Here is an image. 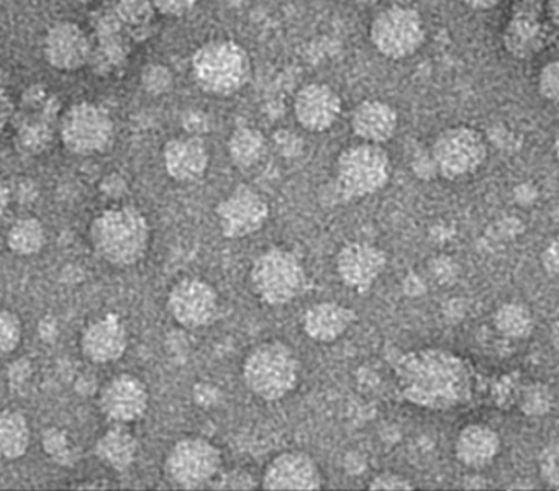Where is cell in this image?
Listing matches in <instances>:
<instances>
[{
	"label": "cell",
	"mask_w": 559,
	"mask_h": 491,
	"mask_svg": "<svg viewBox=\"0 0 559 491\" xmlns=\"http://www.w3.org/2000/svg\"><path fill=\"white\" fill-rule=\"evenodd\" d=\"M394 376L401 395L420 408L448 411L473 398V363L440 347L404 354L395 363Z\"/></svg>",
	"instance_id": "6da1fadb"
},
{
	"label": "cell",
	"mask_w": 559,
	"mask_h": 491,
	"mask_svg": "<svg viewBox=\"0 0 559 491\" xmlns=\"http://www.w3.org/2000/svg\"><path fill=\"white\" fill-rule=\"evenodd\" d=\"M91 244L104 261L116 267L139 264L152 241L148 219L135 206L122 205L104 209L90 229Z\"/></svg>",
	"instance_id": "7a4b0ae2"
},
{
	"label": "cell",
	"mask_w": 559,
	"mask_h": 491,
	"mask_svg": "<svg viewBox=\"0 0 559 491\" xmlns=\"http://www.w3.org/2000/svg\"><path fill=\"white\" fill-rule=\"evenodd\" d=\"M245 385L263 402L286 398L299 383L300 363L296 352L283 340L258 344L241 367Z\"/></svg>",
	"instance_id": "3957f363"
},
{
	"label": "cell",
	"mask_w": 559,
	"mask_h": 491,
	"mask_svg": "<svg viewBox=\"0 0 559 491\" xmlns=\"http://www.w3.org/2000/svg\"><path fill=\"white\" fill-rule=\"evenodd\" d=\"M192 75L205 94L230 97L250 82V55L234 39H212L192 56Z\"/></svg>",
	"instance_id": "277c9868"
},
{
	"label": "cell",
	"mask_w": 559,
	"mask_h": 491,
	"mask_svg": "<svg viewBox=\"0 0 559 491\" xmlns=\"http://www.w3.org/2000/svg\"><path fill=\"white\" fill-rule=\"evenodd\" d=\"M391 157L382 144L362 143L342 151L335 164V187L345 202L374 195L388 185Z\"/></svg>",
	"instance_id": "5b68a950"
},
{
	"label": "cell",
	"mask_w": 559,
	"mask_h": 491,
	"mask_svg": "<svg viewBox=\"0 0 559 491\" xmlns=\"http://www.w3.org/2000/svg\"><path fill=\"white\" fill-rule=\"evenodd\" d=\"M251 287L270 307L293 303L306 291L307 274L302 261L284 248H270L251 265Z\"/></svg>",
	"instance_id": "8992f818"
},
{
	"label": "cell",
	"mask_w": 559,
	"mask_h": 491,
	"mask_svg": "<svg viewBox=\"0 0 559 491\" xmlns=\"http://www.w3.org/2000/svg\"><path fill=\"white\" fill-rule=\"evenodd\" d=\"M369 39L379 55L401 61L420 51L427 41V26L414 7H385L372 19Z\"/></svg>",
	"instance_id": "52a82bcc"
},
{
	"label": "cell",
	"mask_w": 559,
	"mask_h": 491,
	"mask_svg": "<svg viewBox=\"0 0 559 491\" xmlns=\"http://www.w3.org/2000/svg\"><path fill=\"white\" fill-rule=\"evenodd\" d=\"M224 455L221 448L204 438H185L169 448L165 475L169 483L182 490L211 487L222 474Z\"/></svg>",
	"instance_id": "ba28073f"
},
{
	"label": "cell",
	"mask_w": 559,
	"mask_h": 491,
	"mask_svg": "<svg viewBox=\"0 0 559 491\" xmlns=\"http://www.w3.org/2000/svg\"><path fill=\"white\" fill-rule=\"evenodd\" d=\"M489 146L479 130L466 124L447 128L431 146L435 170L448 180L473 176L486 163Z\"/></svg>",
	"instance_id": "9c48e42d"
},
{
	"label": "cell",
	"mask_w": 559,
	"mask_h": 491,
	"mask_svg": "<svg viewBox=\"0 0 559 491\" xmlns=\"http://www.w3.org/2000/svg\"><path fill=\"white\" fill-rule=\"evenodd\" d=\"M61 140L71 153L93 156L110 149L116 140V127L104 108L83 101L64 113Z\"/></svg>",
	"instance_id": "30bf717a"
},
{
	"label": "cell",
	"mask_w": 559,
	"mask_h": 491,
	"mask_svg": "<svg viewBox=\"0 0 559 491\" xmlns=\"http://www.w3.org/2000/svg\"><path fill=\"white\" fill-rule=\"evenodd\" d=\"M168 310L176 323L186 330H201L217 321L221 298L204 278L186 277L169 290Z\"/></svg>",
	"instance_id": "8fae6325"
},
{
	"label": "cell",
	"mask_w": 559,
	"mask_h": 491,
	"mask_svg": "<svg viewBox=\"0 0 559 491\" xmlns=\"http://www.w3.org/2000/svg\"><path fill=\"white\" fill-rule=\"evenodd\" d=\"M215 216L224 238H248L266 225L270 203L250 185H238L215 206Z\"/></svg>",
	"instance_id": "7c38bea8"
},
{
	"label": "cell",
	"mask_w": 559,
	"mask_h": 491,
	"mask_svg": "<svg viewBox=\"0 0 559 491\" xmlns=\"http://www.w3.org/2000/svg\"><path fill=\"white\" fill-rule=\"evenodd\" d=\"M323 474L316 458L302 451L283 452L264 468L261 487L270 491L322 490Z\"/></svg>",
	"instance_id": "4fadbf2b"
},
{
	"label": "cell",
	"mask_w": 559,
	"mask_h": 491,
	"mask_svg": "<svg viewBox=\"0 0 559 491\" xmlns=\"http://www.w3.org/2000/svg\"><path fill=\"white\" fill-rule=\"evenodd\" d=\"M150 392L145 382L130 373L114 376L100 390V412L114 424H132L148 411Z\"/></svg>",
	"instance_id": "5bb4252c"
},
{
	"label": "cell",
	"mask_w": 559,
	"mask_h": 491,
	"mask_svg": "<svg viewBox=\"0 0 559 491\" xmlns=\"http://www.w3.org/2000/svg\"><path fill=\"white\" fill-rule=\"evenodd\" d=\"M343 101L332 85L310 82L294 97V117L310 133H323L338 121Z\"/></svg>",
	"instance_id": "9a60e30c"
},
{
	"label": "cell",
	"mask_w": 559,
	"mask_h": 491,
	"mask_svg": "<svg viewBox=\"0 0 559 491\" xmlns=\"http://www.w3.org/2000/svg\"><path fill=\"white\" fill-rule=\"evenodd\" d=\"M385 265V252L369 242H348L335 258V271L342 284L361 294L381 277Z\"/></svg>",
	"instance_id": "2e32d148"
},
{
	"label": "cell",
	"mask_w": 559,
	"mask_h": 491,
	"mask_svg": "<svg viewBox=\"0 0 559 491\" xmlns=\"http://www.w3.org/2000/svg\"><path fill=\"white\" fill-rule=\"evenodd\" d=\"M80 347L91 362H117L129 349V330L119 316L107 314L84 327Z\"/></svg>",
	"instance_id": "e0dca14e"
},
{
	"label": "cell",
	"mask_w": 559,
	"mask_h": 491,
	"mask_svg": "<svg viewBox=\"0 0 559 491\" xmlns=\"http://www.w3.org/2000/svg\"><path fill=\"white\" fill-rule=\"evenodd\" d=\"M47 61L60 71H76L91 59V43L76 23L61 22L51 26L45 36Z\"/></svg>",
	"instance_id": "ac0fdd59"
},
{
	"label": "cell",
	"mask_w": 559,
	"mask_h": 491,
	"mask_svg": "<svg viewBox=\"0 0 559 491\" xmlns=\"http://www.w3.org/2000/svg\"><path fill=\"white\" fill-rule=\"evenodd\" d=\"M163 159L166 172L171 179L189 183L205 176L211 164V153L202 137L191 134L168 141L163 151Z\"/></svg>",
	"instance_id": "d6986e66"
},
{
	"label": "cell",
	"mask_w": 559,
	"mask_h": 491,
	"mask_svg": "<svg viewBox=\"0 0 559 491\" xmlns=\"http://www.w3.org/2000/svg\"><path fill=\"white\" fill-rule=\"evenodd\" d=\"M349 124L365 143L384 144L397 133L399 113L388 101L366 98L356 105Z\"/></svg>",
	"instance_id": "ffe728a7"
},
{
	"label": "cell",
	"mask_w": 559,
	"mask_h": 491,
	"mask_svg": "<svg viewBox=\"0 0 559 491\" xmlns=\"http://www.w3.org/2000/svg\"><path fill=\"white\" fill-rule=\"evenodd\" d=\"M358 320L353 308L338 301H319L302 316V330L309 339L320 344L335 343Z\"/></svg>",
	"instance_id": "44dd1931"
},
{
	"label": "cell",
	"mask_w": 559,
	"mask_h": 491,
	"mask_svg": "<svg viewBox=\"0 0 559 491\" xmlns=\"http://www.w3.org/2000/svg\"><path fill=\"white\" fill-rule=\"evenodd\" d=\"M500 435L486 424H467L454 442V457L469 470H484L500 454Z\"/></svg>",
	"instance_id": "7402d4cb"
},
{
	"label": "cell",
	"mask_w": 559,
	"mask_h": 491,
	"mask_svg": "<svg viewBox=\"0 0 559 491\" xmlns=\"http://www.w3.org/2000/svg\"><path fill=\"white\" fill-rule=\"evenodd\" d=\"M100 464L116 471H123L135 464L139 455V441L127 424H114L107 429L94 445Z\"/></svg>",
	"instance_id": "603a6c76"
},
{
	"label": "cell",
	"mask_w": 559,
	"mask_h": 491,
	"mask_svg": "<svg viewBox=\"0 0 559 491\" xmlns=\"http://www.w3.org/2000/svg\"><path fill=\"white\" fill-rule=\"evenodd\" d=\"M32 429L27 418L14 409L0 411V460H17L31 447Z\"/></svg>",
	"instance_id": "cb8c5ba5"
},
{
	"label": "cell",
	"mask_w": 559,
	"mask_h": 491,
	"mask_svg": "<svg viewBox=\"0 0 559 491\" xmlns=\"http://www.w3.org/2000/svg\"><path fill=\"white\" fill-rule=\"evenodd\" d=\"M267 153V140L257 128L241 127L228 140V156L240 169H251L263 160Z\"/></svg>",
	"instance_id": "d4e9b609"
},
{
	"label": "cell",
	"mask_w": 559,
	"mask_h": 491,
	"mask_svg": "<svg viewBox=\"0 0 559 491\" xmlns=\"http://www.w3.org/2000/svg\"><path fill=\"white\" fill-rule=\"evenodd\" d=\"M492 323L502 336L510 339H525L535 327L532 310L520 301L500 304L493 313Z\"/></svg>",
	"instance_id": "484cf974"
},
{
	"label": "cell",
	"mask_w": 559,
	"mask_h": 491,
	"mask_svg": "<svg viewBox=\"0 0 559 491\" xmlns=\"http://www.w3.org/2000/svg\"><path fill=\"white\" fill-rule=\"evenodd\" d=\"M47 244V231L35 218L19 219L9 229L8 246L14 254L35 255Z\"/></svg>",
	"instance_id": "4316f807"
},
{
	"label": "cell",
	"mask_w": 559,
	"mask_h": 491,
	"mask_svg": "<svg viewBox=\"0 0 559 491\" xmlns=\"http://www.w3.org/2000/svg\"><path fill=\"white\" fill-rule=\"evenodd\" d=\"M22 340L21 318L14 311L0 307V359L11 356Z\"/></svg>",
	"instance_id": "83f0119b"
},
{
	"label": "cell",
	"mask_w": 559,
	"mask_h": 491,
	"mask_svg": "<svg viewBox=\"0 0 559 491\" xmlns=\"http://www.w3.org/2000/svg\"><path fill=\"white\" fill-rule=\"evenodd\" d=\"M551 390L543 383H533L522 395V411L528 416H543L551 409Z\"/></svg>",
	"instance_id": "f1b7e54d"
},
{
	"label": "cell",
	"mask_w": 559,
	"mask_h": 491,
	"mask_svg": "<svg viewBox=\"0 0 559 491\" xmlns=\"http://www.w3.org/2000/svg\"><path fill=\"white\" fill-rule=\"evenodd\" d=\"M539 475L542 480L545 481L546 487L551 490H558L559 487V468H558V444L546 445L538 457Z\"/></svg>",
	"instance_id": "f546056e"
},
{
	"label": "cell",
	"mask_w": 559,
	"mask_h": 491,
	"mask_svg": "<svg viewBox=\"0 0 559 491\" xmlns=\"http://www.w3.org/2000/svg\"><path fill=\"white\" fill-rule=\"evenodd\" d=\"M538 94L542 95V98H545L546 101H551V104H556L559 100V62L549 61L539 69L538 74Z\"/></svg>",
	"instance_id": "4dcf8cb0"
},
{
	"label": "cell",
	"mask_w": 559,
	"mask_h": 491,
	"mask_svg": "<svg viewBox=\"0 0 559 491\" xmlns=\"http://www.w3.org/2000/svg\"><path fill=\"white\" fill-rule=\"evenodd\" d=\"M117 12L126 22L139 25L148 22L153 13V3L150 0H119Z\"/></svg>",
	"instance_id": "1f68e13d"
},
{
	"label": "cell",
	"mask_w": 559,
	"mask_h": 491,
	"mask_svg": "<svg viewBox=\"0 0 559 491\" xmlns=\"http://www.w3.org/2000/svg\"><path fill=\"white\" fill-rule=\"evenodd\" d=\"M368 490L371 491H411L415 490L414 483L404 475L395 474V471H381L369 480Z\"/></svg>",
	"instance_id": "d6a6232c"
},
{
	"label": "cell",
	"mask_w": 559,
	"mask_h": 491,
	"mask_svg": "<svg viewBox=\"0 0 559 491\" xmlns=\"http://www.w3.org/2000/svg\"><path fill=\"white\" fill-rule=\"evenodd\" d=\"M143 85L152 94L159 95L168 91L173 84L171 72L165 65L153 64L143 71Z\"/></svg>",
	"instance_id": "836d02e7"
},
{
	"label": "cell",
	"mask_w": 559,
	"mask_h": 491,
	"mask_svg": "<svg viewBox=\"0 0 559 491\" xmlns=\"http://www.w3.org/2000/svg\"><path fill=\"white\" fill-rule=\"evenodd\" d=\"M45 452L53 458H64L70 448V439L60 429H48L44 438Z\"/></svg>",
	"instance_id": "e575fe53"
},
{
	"label": "cell",
	"mask_w": 559,
	"mask_h": 491,
	"mask_svg": "<svg viewBox=\"0 0 559 491\" xmlns=\"http://www.w3.org/2000/svg\"><path fill=\"white\" fill-rule=\"evenodd\" d=\"M153 9L159 10L163 15L182 16L194 9L199 0H150Z\"/></svg>",
	"instance_id": "d590c367"
},
{
	"label": "cell",
	"mask_w": 559,
	"mask_h": 491,
	"mask_svg": "<svg viewBox=\"0 0 559 491\" xmlns=\"http://www.w3.org/2000/svg\"><path fill=\"white\" fill-rule=\"evenodd\" d=\"M211 487H218L222 490H253L257 483L247 471H234V474L224 477L222 481H212Z\"/></svg>",
	"instance_id": "8d00e7d4"
},
{
	"label": "cell",
	"mask_w": 559,
	"mask_h": 491,
	"mask_svg": "<svg viewBox=\"0 0 559 491\" xmlns=\"http://www.w3.org/2000/svg\"><path fill=\"white\" fill-rule=\"evenodd\" d=\"M542 264L546 274L551 278L558 277L559 272V248L558 239L552 238L542 252Z\"/></svg>",
	"instance_id": "74e56055"
},
{
	"label": "cell",
	"mask_w": 559,
	"mask_h": 491,
	"mask_svg": "<svg viewBox=\"0 0 559 491\" xmlns=\"http://www.w3.org/2000/svg\"><path fill=\"white\" fill-rule=\"evenodd\" d=\"M467 9L476 10V12H486V10L493 9L499 5L502 0H460Z\"/></svg>",
	"instance_id": "f35d334b"
},
{
	"label": "cell",
	"mask_w": 559,
	"mask_h": 491,
	"mask_svg": "<svg viewBox=\"0 0 559 491\" xmlns=\"http://www.w3.org/2000/svg\"><path fill=\"white\" fill-rule=\"evenodd\" d=\"M9 205H11V192H9V187L5 185L4 180L0 179V218L5 215Z\"/></svg>",
	"instance_id": "ab89813d"
},
{
	"label": "cell",
	"mask_w": 559,
	"mask_h": 491,
	"mask_svg": "<svg viewBox=\"0 0 559 491\" xmlns=\"http://www.w3.org/2000/svg\"><path fill=\"white\" fill-rule=\"evenodd\" d=\"M9 111H11V105L5 100L4 95L0 94V127H4L8 121Z\"/></svg>",
	"instance_id": "60d3db41"
},
{
	"label": "cell",
	"mask_w": 559,
	"mask_h": 491,
	"mask_svg": "<svg viewBox=\"0 0 559 491\" xmlns=\"http://www.w3.org/2000/svg\"><path fill=\"white\" fill-rule=\"evenodd\" d=\"M340 2L343 3H352V5H358V7H369L374 5L378 0H340Z\"/></svg>",
	"instance_id": "b9f144b4"
},
{
	"label": "cell",
	"mask_w": 559,
	"mask_h": 491,
	"mask_svg": "<svg viewBox=\"0 0 559 491\" xmlns=\"http://www.w3.org/2000/svg\"><path fill=\"white\" fill-rule=\"evenodd\" d=\"M76 2H91V0H76Z\"/></svg>",
	"instance_id": "7bdbcfd3"
}]
</instances>
